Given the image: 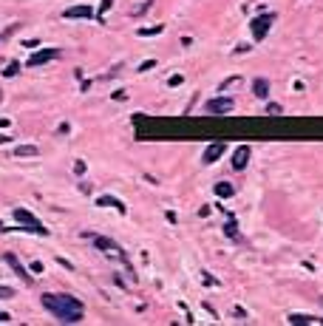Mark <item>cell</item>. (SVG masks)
Returning <instances> with one entry per match:
<instances>
[{
  "mask_svg": "<svg viewBox=\"0 0 323 326\" xmlns=\"http://www.w3.org/2000/svg\"><path fill=\"white\" fill-rule=\"evenodd\" d=\"M252 94H255L258 99H267V97H269V82H267V80H255V82H252Z\"/></svg>",
  "mask_w": 323,
  "mask_h": 326,
  "instance_id": "11",
  "label": "cell"
},
{
  "mask_svg": "<svg viewBox=\"0 0 323 326\" xmlns=\"http://www.w3.org/2000/svg\"><path fill=\"white\" fill-rule=\"evenodd\" d=\"M15 221H20L23 224V230H29V233H34V235H49V230L40 224V218H34L29 210H23V207H15Z\"/></svg>",
  "mask_w": 323,
  "mask_h": 326,
  "instance_id": "2",
  "label": "cell"
},
{
  "mask_svg": "<svg viewBox=\"0 0 323 326\" xmlns=\"http://www.w3.org/2000/svg\"><path fill=\"white\" fill-rule=\"evenodd\" d=\"M99 204H102V207H116L119 213H125V204H122L119 199H111V196H102V199H99Z\"/></svg>",
  "mask_w": 323,
  "mask_h": 326,
  "instance_id": "13",
  "label": "cell"
},
{
  "mask_svg": "<svg viewBox=\"0 0 323 326\" xmlns=\"http://www.w3.org/2000/svg\"><path fill=\"white\" fill-rule=\"evenodd\" d=\"M272 23H275V15H272V12H267V15L252 17V23H250V29H252V40H264Z\"/></svg>",
  "mask_w": 323,
  "mask_h": 326,
  "instance_id": "3",
  "label": "cell"
},
{
  "mask_svg": "<svg viewBox=\"0 0 323 326\" xmlns=\"http://www.w3.org/2000/svg\"><path fill=\"white\" fill-rule=\"evenodd\" d=\"M43 307L60 321V324H80L82 315H85V307L82 301H77L74 295H65V292H46L43 298Z\"/></svg>",
  "mask_w": 323,
  "mask_h": 326,
  "instance_id": "1",
  "label": "cell"
},
{
  "mask_svg": "<svg viewBox=\"0 0 323 326\" xmlns=\"http://www.w3.org/2000/svg\"><path fill=\"white\" fill-rule=\"evenodd\" d=\"M0 99H3V94H0Z\"/></svg>",
  "mask_w": 323,
  "mask_h": 326,
  "instance_id": "24",
  "label": "cell"
},
{
  "mask_svg": "<svg viewBox=\"0 0 323 326\" xmlns=\"http://www.w3.org/2000/svg\"><path fill=\"white\" fill-rule=\"evenodd\" d=\"M267 114H281V105H267Z\"/></svg>",
  "mask_w": 323,
  "mask_h": 326,
  "instance_id": "22",
  "label": "cell"
},
{
  "mask_svg": "<svg viewBox=\"0 0 323 326\" xmlns=\"http://www.w3.org/2000/svg\"><path fill=\"white\" fill-rule=\"evenodd\" d=\"M9 321H12V315L9 312H0V324H9Z\"/></svg>",
  "mask_w": 323,
  "mask_h": 326,
  "instance_id": "23",
  "label": "cell"
},
{
  "mask_svg": "<svg viewBox=\"0 0 323 326\" xmlns=\"http://www.w3.org/2000/svg\"><path fill=\"white\" fill-rule=\"evenodd\" d=\"M227 235H233V238H238V230H235V221H230V224H227Z\"/></svg>",
  "mask_w": 323,
  "mask_h": 326,
  "instance_id": "18",
  "label": "cell"
},
{
  "mask_svg": "<svg viewBox=\"0 0 323 326\" xmlns=\"http://www.w3.org/2000/svg\"><path fill=\"white\" fill-rule=\"evenodd\" d=\"M57 57H60V51L57 49H40L37 51V54H32V57H29V60H26V65H43V63H49V60H57Z\"/></svg>",
  "mask_w": 323,
  "mask_h": 326,
  "instance_id": "5",
  "label": "cell"
},
{
  "mask_svg": "<svg viewBox=\"0 0 323 326\" xmlns=\"http://www.w3.org/2000/svg\"><path fill=\"white\" fill-rule=\"evenodd\" d=\"M215 196H221V199L233 196V184H227V181H218V184H215Z\"/></svg>",
  "mask_w": 323,
  "mask_h": 326,
  "instance_id": "15",
  "label": "cell"
},
{
  "mask_svg": "<svg viewBox=\"0 0 323 326\" xmlns=\"http://www.w3.org/2000/svg\"><path fill=\"white\" fill-rule=\"evenodd\" d=\"M40 150L34 145H20V147H15V156H37Z\"/></svg>",
  "mask_w": 323,
  "mask_h": 326,
  "instance_id": "14",
  "label": "cell"
},
{
  "mask_svg": "<svg viewBox=\"0 0 323 326\" xmlns=\"http://www.w3.org/2000/svg\"><path fill=\"white\" fill-rule=\"evenodd\" d=\"M94 244L102 247L105 253H116V255H122V247H119V244H113V241H108V238H99V235H94Z\"/></svg>",
  "mask_w": 323,
  "mask_h": 326,
  "instance_id": "10",
  "label": "cell"
},
{
  "mask_svg": "<svg viewBox=\"0 0 323 326\" xmlns=\"http://www.w3.org/2000/svg\"><path fill=\"white\" fill-rule=\"evenodd\" d=\"M224 150H227V147L221 145V142H215V145H210L207 150H204V162H207V164H213L215 159H218V156H221V153H224Z\"/></svg>",
  "mask_w": 323,
  "mask_h": 326,
  "instance_id": "9",
  "label": "cell"
},
{
  "mask_svg": "<svg viewBox=\"0 0 323 326\" xmlns=\"http://www.w3.org/2000/svg\"><path fill=\"white\" fill-rule=\"evenodd\" d=\"M17 71H20V65H17V63H12L9 68H3V77H15Z\"/></svg>",
  "mask_w": 323,
  "mask_h": 326,
  "instance_id": "16",
  "label": "cell"
},
{
  "mask_svg": "<svg viewBox=\"0 0 323 326\" xmlns=\"http://www.w3.org/2000/svg\"><path fill=\"white\" fill-rule=\"evenodd\" d=\"M247 162H250V147L238 145V147H235V153H233V167H235V170H244Z\"/></svg>",
  "mask_w": 323,
  "mask_h": 326,
  "instance_id": "7",
  "label": "cell"
},
{
  "mask_svg": "<svg viewBox=\"0 0 323 326\" xmlns=\"http://www.w3.org/2000/svg\"><path fill=\"white\" fill-rule=\"evenodd\" d=\"M153 65H156V63H153V60H145V63L139 65V71H150V68H153Z\"/></svg>",
  "mask_w": 323,
  "mask_h": 326,
  "instance_id": "20",
  "label": "cell"
},
{
  "mask_svg": "<svg viewBox=\"0 0 323 326\" xmlns=\"http://www.w3.org/2000/svg\"><path fill=\"white\" fill-rule=\"evenodd\" d=\"M233 108H235L233 97H215L207 102V114H230Z\"/></svg>",
  "mask_w": 323,
  "mask_h": 326,
  "instance_id": "4",
  "label": "cell"
},
{
  "mask_svg": "<svg viewBox=\"0 0 323 326\" xmlns=\"http://www.w3.org/2000/svg\"><path fill=\"white\" fill-rule=\"evenodd\" d=\"M0 298H15V290H9V287H0Z\"/></svg>",
  "mask_w": 323,
  "mask_h": 326,
  "instance_id": "19",
  "label": "cell"
},
{
  "mask_svg": "<svg viewBox=\"0 0 323 326\" xmlns=\"http://www.w3.org/2000/svg\"><path fill=\"white\" fill-rule=\"evenodd\" d=\"M139 34H162V26H156V29H142Z\"/></svg>",
  "mask_w": 323,
  "mask_h": 326,
  "instance_id": "21",
  "label": "cell"
},
{
  "mask_svg": "<svg viewBox=\"0 0 323 326\" xmlns=\"http://www.w3.org/2000/svg\"><path fill=\"white\" fill-rule=\"evenodd\" d=\"M63 17L68 20H88V17H94V9L91 6H71V9H65Z\"/></svg>",
  "mask_w": 323,
  "mask_h": 326,
  "instance_id": "6",
  "label": "cell"
},
{
  "mask_svg": "<svg viewBox=\"0 0 323 326\" xmlns=\"http://www.w3.org/2000/svg\"><path fill=\"white\" fill-rule=\"evenodd\" d=\"M289 324H323V318H312V315H289Z\"/></svg>",
  "mask_w": 323,
  "mask_h": 326,
  "instance_id": "12",
  "label": "cell"
},
{
  "mask_svg": "<svg viewBox=\"0 0 323 326\" xmlns=\"http://www.w3.org/2000/svg\"><path fill=\"white\" fill-rule=\"evenodd\" d=\"M111 6H113V0H102V6H99V15H97V20H102V15H105V12H108Z\"/></svg>",
  "mask_w": 323,
  "mask_h": 326,
  "instance_id": "17",
  "label": "cell"
},
{
  "mask_svg": "<svg viewBox=\"0 0 323 326\" xmlns=\"http://www.w3.org/2000/svg\"><path fill=\"white\" fill-rule=\"evenodd\" d=\"M6 264H9V267H12V270H15L17 275L23 278V281H26V284H29V281H32V275H29V272H26V267H23V264H20V261L15 258V255H6Z\"/></svg>",
  "mask_w": 323,
  "mask_h": 326,
  "instance_id": "8",
  "label": "cell"
}]
</instances>
